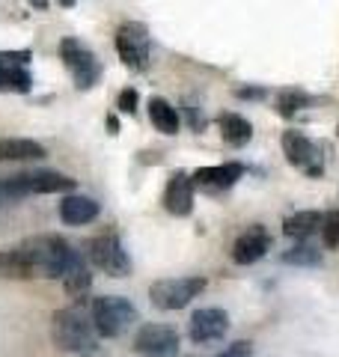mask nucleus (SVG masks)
<instances>
[{"label":"nucleus","instance_id":"nucleus-15","mask_svg":"<svg viewBox=\"0 0 339 357\" xmlns=\"http://www.w3.org/2000/svg\"><path fill=\"white\" fill-rule=\"evenodd\" d=\"M45 158V146L27 137H0V161H36Z\"/></svg>","mask_w":339,"mask_h":357},{"label":"nucleus","instance_id":"nucleus-5","mask_svg":"<svg viewBox=\"0 0 339 357\" xmlns=\"http://www.w3.org/2000/svg\"><path fill=\"white\" fill-rule=\"evenodd\" d=\"M206 292V277H170L149 286V301L158 310H182Z\"/></svg>","mask_w":339,"mask_h":357},{"label":"nucleus","instance_id":"nucleus-22","mask_svg":"<svg viewBox=\"0 0 339 357\" xmlns=\"http://www.w3.org/2000/svg\"><path fill=\"white\" fill-rule=\"evenodd\" d=\"M33 194L30 188V173H15V176H0V203H21L24 197Z\"/></svg>","mask_w":339,"mask_h":357},{"label":"nucleus","instance_id":"nucleus-13","mask_svg":"<svg viewBox=\"0 0 339 357\" xmlns=\"http://www.w3.org/2000/svg\"><path fill=\"white\" fill-rule=\"evenodd\" d=\"M241 176H244V164H239V161L218 164V167H199L194 173V185L202 188V191H226V188H232Z\"/></svg>","mask_w":339,"mask_h":357},{"label":"nucleus","instance_id":"nucleus-33","mask_svg":"<svg viewBox=\"0 0 339 357\" xmlns=\"http://www.w3.org/2000/svg\"><path fill=\"white\" fill-rule=\"evenodd\" d=\"M107 131L110 134H119V119L116 116H107Z\"/></svg>","mask_w":339,"mask_h":357},{"label":"nucleus","instance_id":"nucleus-32","mask_svg":"<svg viewBox=\"0 0 339 357\" xmlns=\"http://www.w3.org/2000/svg\"><path fill=\"white\" fill-rule=\"evenodd\" d=\"M27 3L33 6V9H39V13H45V9H48L51 3H48V0H27Z\"/></svg>","mask_w":339,"mask_h":357},{"label":"nucleus","instance_id":"nucleus-24","mask_svg":"<svg viewBox=\"0 0 339 357\" xmlns=\"http://www.w3.org/2000/svg\"><path fill=\"white\" fill-rule=\"evenodd\" d=\"M312 105V98L303 93V89H280L277 93V114L280 116H295L298 110H303V107H310Z\"/></svg>","mask_w":339,"mask_h":357},{"label":"nucleus","instance_id":"nucleus-9","mask_svg":"<svg viewBox=\"0 0 339 357\" xmlns=\"http://www.w3.org/2000/svg\"><path fill=\"white\" fill-rule=\"evenodd\" d=\"M134 351L140 357H176L179 354V333L170 325H140L134 333Z\"/></svg>","mask_w":339,"mask_h":357},{"label":"nucleus","instance_id":"nucleus-18","mask_svg":"<svg viewBox=\"0 0 339 357\" xmlns=\"http://www.w3.org/2000/svg\"><path fill=\"white\" fill-rule=\"evenodd\" d=\"M149 119L152 126L167 134V137H173V134H179V128H182V116H179V110L167 102V98H158L152 96L149 98Z\"/></svg>","mask_w":339,"mask_h":357},{"label":"nucleus","instance_id":"nucleus-8","mask_svg":"<svg viewBox=\"0 0 339 357\" xmlns=\"http://www.w3.org/2000/svg\"><path fill=\"white\" fill-rule=\"evenodd\" d=\"M282 152L292 167H301L307 176H322L324 173V161H322V146L312 143L307 134L301 131H286L282 134Z\"/></svg>","mask_w":339,"mask_h":357},{"label":"nucleus","instance_id":"nucleus-19","mask_svg":"<svg viewBox=\"0 0 339 357\" xmlns=\"http://www.w3.org/2000/svg\"><path fill=\"white\" fill-rule=\"evenodd\" d=\"M218 128H220V137L229 143V146H247V143L253 140V126L239 114H220Z\"/></svg>","mask_w":339,"mask_h":357},{"label":"nucleus","instance_id":"nucleus-10","mask_svg":"<svg viewBox=\"0 0 339 357\" xmlns=\"http://www.w3.org/2000/svg\"><path fill=\"white\" fill-rule=\"evenodd\" d=\"M226 331H229V316L226 310L220 307H202L190 316V325H188V337L194 340L197 345H206L214 340H223Z\"/></svg>","mask_w":339,"mask_h":357},{"label":"nucleus","instance_id":"nucleus-27","mask_svg":"<svg viewBox=\"0 0 339 357\" xmlns=\"http://www.w3.org/2000/svg\"><path fill=\"white\" fill-rule=\"evenodd\" d=\"M137 102H140L137 89L128 86V89H122V93H119V102H116V107L122 110V114H134V110H137Z\"/></svg>","mask_w":339,"mask_h":357},{"label":"nucleus","instance_id":"nucleus-11","mask_svg":"<svg viewBox=\"0 0 339 357\" xmlns=\"http://www.w3.org/2000/svg\"><path fill=\"white\" fill-rule=\"evenodd\" d=\"M271 250V232L262 227V223H253L247 227L232 244V259L239 265H253Z\"/></svg>","mask_w":339,"mask_h":357},{"label":"nucleus","instance_id":"nucleus-6","mask_svg":"<svg viewBox=\"0 0 339 357\" xmlns=\"http://www.w3.org/2000/svg\"><path fill=\"white\" fill-rule=\"evenodd\" d=\"M86 256H89V262H93L98 271H105L110 277H119V280H122V277L131 274V259H128L126 248H122V241L113 236V232H105V236L89 238Z\"/></svg>","mask_w":339,"mask_h":357},{"label":"nucleus","instance_id":"nucleus-1","mask_svg":"<svg viewBox=\"0 0 339 357\" xmlns=\"http://www.w3.org/2000/svg\"><path fill=\"white\" fill-rule=\"evenodd\" d=\"M21 248H24L27 259L33 265V274L45 277V280H63L75 268L86 265L84 256L63 236H36V238H27Z\"/></svg>","mask_w":339,"mask_h":357},{"label":"nucleus","instance_id":"nucleus-23","mask_svg":"<svg viewBox=\"0 0 339 357\" xmlns=\"http://www.w3.org/2000/svg\"><path fill=\"white\" fill-rule=\"evenodd\" d=\"M280 262L295 265V268H315V265H322V250L312 248V244H307V241H298L295 248H289L280 256Z\"/></svg>","mask_w":339,"mask_h":357},{"label":"nucleus","instance_id":"nucleus-21","mask_svg":"<svg viewBox=\"0 0 339 357\" xmlns=\"http://www.w3.org/2000/svg\"><path fill=\"white\" fill-rule=\"evenodd\" d=\"M33 89V77L24 66H13V63H0V93H18L24 96Z\"/></svg>","mask_w":339,"mask_h":357},{"label":"nucleus","instance_id":"nucleus-34","mask_svg":"<svg viewBox=\"0 0 339 357\" xmlns=\"http://www.w3.org/2000/svg\"><path fill=\"white\" fill-rule=\"evenodd\" d=\"M60 3H63V6H75V0H60Z\"/></svg>","mask_w":339,"mask_h":357},{"label":"nucleus","instance_id":"nucleus-31","mask_svg":"<svg viewBox=\"0 0 339 357\" xmlns=\"http://www.w3.org/2000/svg\"><path fill=\"white\" fill-rule=\"evenodd\" d=\"M268 93L262 86H241L239 89V98H247V102H259V98H265Z\"/></svg>","mask_w":339,"mask_h":357},{"label":"nucleus","instance_id":"nucleus-20","mask_svg":"<svg viewBox=\"0 0 339 357\" xmlns=\"http://www.w3.org/2000/svg\"><path fill=\"white\" fill-rule=\"evenodd\" d=\"M30 188L33 194H66L77 188V178L54 173V170H39V173H30Z\"/></svg>","mask_w":339,"mask_h":357},{"label":"nucleus","instance_id":"nucleus-16","mask_svg":"<svg viewBox=\"0 0 339 357\" xmlns=\"http://www.w3.org/2000/svg\"><path fill=\"white\" fill-rule=\"evenodd\" d=\"M33 265L27 259L24 248H6L0 250V280H30Z\"/></svg>","mask_w":339,"mask_h":357},{"label":"nucleus","instance_id":"nucleus-7","mask_svg":"<svg viewBox=\"0 0 339 357\" xmlns=\"http://www.w3.org/2000/svg\"><path fill=\"white\" fill-rule=\"evenodd\" d=\"M116 54L122 66H128L134 72H143L149 66V54H152V39L140 21H126L116 30Z\"/></svg>","mask_w":339,"mask_h":357},{"label":"nucleus","instance_id":"nucleus-17","mask_svg":"<svg viewBox=\"0 0 339 357\" xmlns=\"http://www.w3.org/2000/svg\"><path fill=\"white\" fill-rule=\"evenodd\" d=\"M322 223H324L322 211H298V215H289L282 220V232L295 241H307L315 232H322Z\"/></svg>","mask_w":339,"mask_h":357},{"label":"nucleus","instance_id":"nucleus-3","mask_svg":"<svg viewBox=\"0 0 339 357\" xmlns=\"http://www.w3.org/2000/svg\"><path fill=\"white\" fill-rule=\"evenodd\" d=\"M89 316H93L96 333L101 340H116L137 321V307L122 295H101L93 301Z\"/></svg>","mask_w":339,"mask_h":357},{"label":"nucleus","instance_id":"nucleus-14","mask_svg":"<svg viewBox=\"0 0 339 357\" xmlns=\"http://www.w3.org/2000/svg\"><path fill=\"white\" fill-rule=\"evenodd\" d=\"M98 215H101V206L93 197L69 194V197H63V203H60V220L69 223V227H84V223L96 220Z\"/></svg>","mask_w":339,"mask_h":357},{"label":"nucleus","instance_id":"nucleus-4","mask_svg":"<svg viewBox=\"0 0 339 357\" xmlns=\"http://www.w3.org/2000/svg\"><path fill=\"white\" fill-rule=\"evenodd\" d=\"M60 60L72 72V81L77 89H93L101 81V63L96 60V54L86 48L81 39L66 36L60 42Z\"/></svg>","mask_w":339,"mask_h":357},{"label":"nucleus","instance_id":"nucleus-30","mask_svg":"<svg viewBox=\"0 0 339 357\" xmlns=\"http://www.w3.org/2000/svg\"><path fill=\"white\" fill-rule=\"evenodd\" d=\"M185 114H188V119H190V126H194L197 131H199L202 126H206V122H202V119H199V107H197V98H188V102H185Z\"/></svg>","mask_w":339,"mask_h":357},{"label":"nucleus","instance_id":"nucleus-26","mask_svg":"<svg viewBox=\"0 0 339 357\" xmlns=\"http://www.w3.org/2000/svg\"><path fill=\"white\" fill-rule=\"evenodd\" d=\"M322 238H324V248H331V250L339 248V208L336 211H327V215H324Z\"/></svg>","mask_w":339,"mask_h":357},{"label":"nucleus","instance_id":"nucleus-2","mask_svg":"<svg viewBox=\"0 0 339 357\" xmlns=\"http://www.w3.org/2000/svg\"><path fill=\"white\" fill-rule=\"evenodd\" d=\"M51 337L54 345L60 351H72V354H81L89 357L96 354L98 349V333L93 325V316L84 310V304H75V307H63L51 316Z\"/></svg>","mask_w":339,"mask_h":357},{"label":"nucleus","instance_id":"nucleus-29","mask_svg":"<svg viewBox=\"0 0 339 357\" xmlns=\"http://www.w3.org/2000/svg\"><path fill=\"white\" fill-rule=\"evenodd\" d=\"M33 60V54L24 51H0V63H13V66H27Z\"/></svg>","mask_w":339,"mask_h":357},{"label":"nucleus","instance_id":"nucleus-35","mask_svg":"<svg viewBox=\"0 0 339 357\" xmlns=\"http://www.w3.org/2000/svg\"><path fill=\"white\" fill-rule=\"evenodd\" d=\"M336 134H339V126H336Z\"/></svg>","mask_w":339,"mask_h":357},{"label":"nucleus","instance_id":"nucleus-12","mask_svg":"<svg viewBox=\"0 0 339 357\" xmlns=\"http://www.w3.org/2000/svg\"><path fill=\"white\" fill-rule=\"evenodd\" d=\"M194 191H197L194 176H188L182 170L173 173L167 182V191H164V208L176 218H188L190 211H194Z\"/></svg>","mask_w":339,"mask_h":357},{"label":"nucleus","instance_id":"nucleus-25","mask_svg":"<svg viewBox=\"0 0 339 357\" xmlns=\"http://www.w3.org/2000/svg\"><path fill=\"white\" fill-rule=\"evenodd\" d=\"M63 286H66V292H69V298H84L89 292V286H93V277H89L86 265L75 268L72 274H66L63 277Z\"/></svg>","mask_w":339,"mask_h":357},{"label":"nucleus","instance_id":"nucleus-28","mask_svg":"<svg viewBox=\"0 0 339 357\" xmlns=\"http://www.w3.org/2000/svg\"><path fill=\"white\" fill-rule=\"evenodd\" d=\"M218 357H253V342L239 340V342H232L226 351H220Z\"/></svg>","mask_w":339,"mask_h":357}]
</instances>
